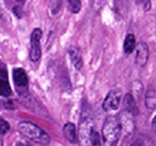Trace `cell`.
<instances>
[{
  "label": "cell",
  "mask_w": 156,
  "mask_h": 146,
  "mask_svg": "<svg viewBox=\"0 0 156 146\" xmlns=\"http://www.w3.org/2000/svg\"><path fill=\"white\" fill-rule=\"evenodd\" d=\"M124 108H125V111L129 112L133 116L138 114V108L135 103V99H134L133 95L129 94V93L125 94L124 96Z\"/></svg>",
  "instance_id": "8fae6325"
},
{
  "label": "cell",
  "mask_w": 156,
  "mask_h": 146,
  "mask_svg": "<svg viewBox=\"0 0 156 146\" xmlns=\"http://www.w3.org/2000/svg\"><path fill=\"white\" fill-rule=\"evenodd\" d=\"M12 94V88L9 83L8 72L4 68H0V96L8 97Z\"/></svg>",
  "instance_id": "52a82bcc"
},
{
  "label": "cell",
  "mask_w": 156,
  "mask_h": 146,
  "mask_svg": "<svg viewBox=\"0 0 156 146\" xmlns=\"http://www.w3.org/2000/svg\"><path fill=\"white\" fill-rule=\"evenodd\" d=\"M129 146H140V144H139V142H137V141H136V142L132 143V144L129 145Z\"/></svg>",
  "instance_id": "ac0fdd59"
},
{
  "label": "cell",
  "mask_w": 156,
  "mask_h": 146,
  "mask_svg": "<svg viewBox=\"0 0 156 146\" xmlns=\"http://www.w3.org/2000/svg\"><path fill=\"white\" fill-rule=\"evenodd\" d=\"M135 47H136V37L134 34L129 33L125 37V41L123 44V50L126 54H129L135 50Z\"/></svg>",
  "instance_id": "7c38bea8"
},
{
  "label": "cell",
  "mask_w": 156,
  "mask_h": 146,
  "mask_svg": "<svg viewBox=\"0 0 156 146\" xmlns=\"http://www.w3.org/2000/svg\"><path fill=\"white\" fill-rule=\"evenodd\" d=\"M41 36H43V32L39 28L33 30L31 34V49H30V60L32 62H37L41 57Z\"/></svg>",
  "instance_id": "277c9868"
},
{
  "label": "cell",
  "mask_w": 156,
  "mask_h": 146,
  "mask_svg": "<svg viewBox=\"0 0 156 146\" xmlns=\"http://www.w3.org/2000/svg\"><path fill=\"white\" fill-rule=\"evenodd\" d=\"M81 8H82L81 0H68V9L71 13L76 14L81 11Z\"/></svg>",
  "instance_id": "5bb4252c"
},
{
  "label": "cell",
  "mask_w": 156,
  "mask_h": 146,
  "mask_svg": "<svg viewBox=\"0 0 156 146\" xmlns=\"http://www.w3.org/2000/svg\"><path fill=\"white\" fill-rule=\"evenodd\" d=\"M146 105L149 109H155L156 108V94L154 91L149 90L146 95Z\"/></svg>",
  "instance_id": "4fadbf2b"
},
{
  "label": "cell",
  "mask_w": 156,
  "mask_h": 146,
  "mask_svg": "<svg viewBox=\"0 0 156 146\" xmlns=\"http://www.w3.org/2000/svg\"><path fill=\"white\" fill-rule=\"evenodd\" d=\"M136 51V64H137L139 67H144L147 63H148L149 56H150V52H149V47L144 42H139V43L136 45L135 47Z\"/></svg>",
  "instance_id": "8992f818"
},
{
  "label": "cell",
  "mask_w": 156,
  "mask_h": 146,
  "mask_svg": "<svg viewBox=\"0 0 156 146\" xmlns=\"http://www.w3.org/2000/svg\"><path fill=\"white\" fill-rule=\"evenodd\" d=\"M10 130V124L3 118H0V134H5Z\"/></svg>",
  "instance_id": "9a60e30c"
},
{
  "label": "cell",
  "mask_w": 156,
  "mask_h": 146,
  "mask_svg": "<svg viewBox=\"0 0 156 146\" xmlns=\"http://www.w3.org/2000/svg\"><path fill=\"white\" fill-rule=\"evenodd\" d=\"M121 91L113 90L106 95L104 101H103V109L105 111H114L117 110L121 103Z\"/></svg>",
  "instance_id": "5b68a950"
},
{
  "label": "cell",
  "mask_w": 156,
  "mask_h": 146,
  "mask_svg": "<svg viewBox=\"0 0 156 146\" xmlns=\"http://www.w3.org/2000/svg\"><path fill=\"white\" fill-rule=\"evenodd\" d=\"M121 136V126L119 119L115 116H109L105 119L102 127V137L107 145H114L118 142Z\"/></svg>",
  "instance_id": "3957f363"
},
{
  "label": "cell",
  "mask_w": 156,
  "mask_h": 146,
  "mask_svg": "<svg viewBox=\"0 0 156 146\" xmlns=\"http://www.w3.org/2000/svg\"><path fill=\"white\" fill-rule=\"evenodd\" d=\"M13 12L15 13V15H16L17 17H21V15H23V10H21L20 6H15V8L13 9Z\"/></svg>",
  "instance_id": "2e32d148"
},
{
  "label": "cell",
  "mask_w": 156,
  "mask_h": 146,
  "mask_svg": "<svg viewBox=\"0 0 156 146\" xmlns=\"http://www.w3.org/2000/svg\"><path fill=\"white\" fill-rule=\"evenodd\" d=\"M152 128L156 131V116L153 118V121H152Z\"/></svg>",
  "instance_id": "e0dca14e"
},
{
  "label": "cell",
  "mask_w": 156,
  "mask_h": 146,
  "mask_svg": "<svg viewBox=\"0 0 156 146\" xmlns=\"http://www.w3.org/2000/svg\"><path fill=\"white\" fill-rule=\"evenodd\" d=\"M63 133L68 142L72 143V144L78 142V134H76V128L74 126V124L72 123L65 124V126L63 128Z\"/></svg>",
  "instance_id": "9c48e42d"
},
{
  "label": "cell",
  "mask_w": 156,
  "mask_h": 146,
  "mask_svg": "<svg viewBox=\"0 0 156 146\" xmlns=\"http://www.w3.org/2000/svg\"><path fill=\"white\" fill-rule=\"evenodd\" d=\"M68 54H69L70 60H71L73 66L76 69H81L83 66V60H82V54L79 48L76 47H71L68 50Z\"/></svg>",
  "instance_id": "30bf717a"
},
{
  "label": "cell",
  "mask_w": 156,
  "mask_h": 146,
  "mask_svg": "<svg viewBox=\"0 0 156 146\" xmlns=\"http://www.w3.org/2000/svg\"><path fill=\"white\" fill-rule=\"evenodd\" d=\"M78 141L81 146H100V136L94 128V122L89 117L81 121L78 130Z\"/></svg>",
  "instance_id": "6da1fadb"
},
{
  "label": "cell",
  "mask_w": 156,
  "mask_h": 146,
  "mask_svg": "<svg viewBox=\"0 0 156 146\" xmlns=\"http://www.w3.org/2000/svg\"><path fill=\"white\" fill-rule=\"evenodd\" d=\"M139 1H141L142 3H144V1H147V0H139Z\"/></svg>",
  "instance_id": "d6986e66"
},
{
  "label": "cell",
  "mask_w": 156,
  "mask_h": 146,
  "mask_svg": "<svg viewBox=\"0 0 156 146\" xmlns=\"http://www.w3.org/2000/svg\"><path fill=\"white\" fill-rule=\"evenodd\" d=\"M13 80H14L17 88L28 87V76L23 68H14V70H13Z\"/></svg>",
  "instance_id": "ba28073f"
},
{
  "label": "cell",
  "mask_w": 156,
  "mask_h": 146,
  "mask_svg": "<svg viewBox=\"0 0 156 146\" xmlns=\"http://www.w3.org/2000/svg\"><path fill=\"white\" fill-rule=\"evenodd\" d=\"M17 1H23V0H17Z\"/></svg>",
  "instance_id": "ffe728a7"
},
{
  "label": "cell",
  "mask_w": 156,
  "mask_h": 146,
  "mask_svg": "<svg viewBox=\"0 0 156 146\" xmlns=\"http://www.w3.org/2000/svg\"><path fill=\"white\" fill-rule=\"evenodd\" d=\"M18 131L26 138L41 145H48L50 143V137L43 128L32 122H21L18 124Z\"/></svg>",
  "instance_id": "7a4b0ae2"
}]
</instances>
